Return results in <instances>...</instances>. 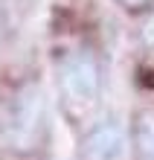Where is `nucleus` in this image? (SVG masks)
<instances>
[{"label":"nucleus","instance_id":"obj_5","mask_svg":"<svg viewBox=\"0 0 154 160\" xmlns=\"http://www.w3.org/2000/svg\"><path fill=\"white\" fill-rule=\"evenodd\" d=\"M140 44H142V50H148L154 55V12L148 15V21L142 23V29H140Z\"/></svg>","mask_w":154,"mask_h":160},{"label":"nucleus","instance_id":"obj_3","mask_svg":"<svg viewBox=\"0 0 154 160\" xmlns=\"http://www.w3.org/2000/svg\"><path fill=\"white\" fill-rule=\"evenodd\" d=\"M122 146H125V134L119 122L105 119L99 125H93L90 134L84 137L79 160H117L122 154Z\"/></svg>","mask_w":154,"mask_h":160},{"label":"nucleus","instance_id":"obj_1","mask_svg":"<svg viewBox=\"0 0 154 160\" xmlns=\"http://www.w3.org/2000/svg\"><path fill=\"white\" fill-rule=\"evenodd\" d=\"M58 93L67 111L76 114L96 105L102 93V67L90 50H73L58 64Z\"/></svg>","mask_w":154,"mask_h":160},{"label":"nucleus","instance_id":"obj_2","mask_svg":"<svg viewBox=\"0 0 154 160\" xmlns=\"http://www.w3.org/2000/svg\"><path fill=\"white\" fill-rule=\"evenodd\" d=\"M44 119H47V102L38 84H26L9 105V114L3 122V140L15 152H29L38 146L44 134Z\"/></svg>","mask_w":154,"mask_h":160},{"label":"nucleus","instance_id":"obj_4","mask_svg":"<svg viewBox=\"0 0 154 160\" xmlns=\"http://www.w3.org/2000/svg\"><path fill=\"white\" fill-rule=\"evenodd\" d=\"M134 152L137 160H154V111H142L134 122Z\"/></svg>","mask_w":154,"mask_h":160},{"label":"nucleus","instance_id":"obj_6","mask_svg":"<svg viewBox=\"0 0 154 160\" xmlns=\"http://www.w3.org/2000/svg\"><path fill=\"white\" fill-rule=\"evenodd\" d=\"M119 3H125L128 9H142V6H148L151 0H119Z\"/></svg>","mask_w":154,"mask_h":160}]
</instances>
